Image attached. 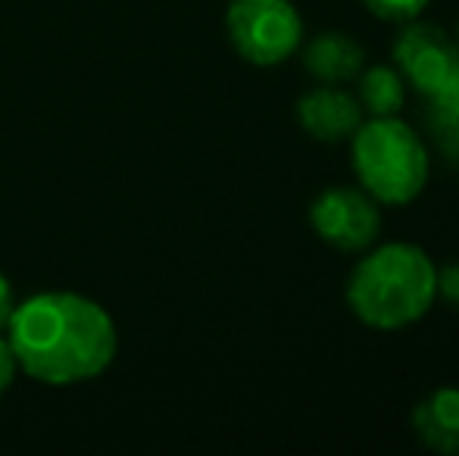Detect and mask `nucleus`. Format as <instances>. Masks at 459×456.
I'll return each instance as SVG.
<instances>
[{
  "instance_id": "423d86ee",
  "label": "nucleus",
  "mask_w": 459,
  "mask_h": 456,
  "mask_svg": "<svg viewBox=\"0 0 459 456\" xmlns=\"http://www.w3.org/2000/svg\"><path fill=\"white\" fill-rule=\"evenodd\" d=\"M391 63L403 75L406 88L429 100L459 73V41L441 25L419 16L403 22V29L397 31L391 44Z\"/></svg>"
},
{
  "instance_id": "f8f14e48",
  "label": "nucleus",
  "mask_w": 459,
  "mask_h": 456,
  "mask_svg": "<svg viewBox=\"0 0 459 456\" xmlns=\"http://www.w3.org/2000/svg\"><path fill=\"white\" fill-rule=\"evenodd\" d=\"M429 4L431 0H363V6L375 19H381V22H397V25L419 19Z\"/></svg>"
},
{
  "instance_id": "2eb2a0df",
  "label": "nucleus",
  "mask_w": 459,
  "mask_h": 456,
  "mask_svg": "<svg viewBox=\"0 0 459 456\" xmlns=\"http://www.w3.org/2000/svg\"><path fill=\"white\" fill-rule=\"evenodd\" d=\"M16 304H19V300H16V291H13L10 279H6V272L0 269V331H6V325H10Z\"/></svg>"
},
{
  "instance_id": "1a4fd4ad",
  "label": "nucleus",
  "mask_w": 459,
  "mask_h": 456,
  "mask_svg": "<svg viewBox=\"0 0 459 456\" xmlns=\"http://www.w3.org/2000/svg\"><path fill=\"white\" fill-rule=\"evenodd\" d=\"M410 428L419 444L435 453H459V388H437L410 413Z\"/></svg>"
},
{
  "instance_id": "ddd939ff",
  "label": "nucleus",
  "mask_w": 459,
  "mask_h": 456,
  "mask_svg": "<svg viewBox=\"0 0 459 456\" xmlns=\"http://www.w3.org/2000/svg\"><path fill=\"white\" fill-rule=\"evenodd\" d=\"M437 300H444L450 310H459V256L437 266Z\"/></svg>"
},
{
  "instance_id": "9d476101",
  "label": "nucleus",
  "mask_w": 459,
  "mask_h": 456,
  "mask_svg": "<svg viewBox=\"0 0 459 456\" xmlns=\"http://www.w3.org/2000/svg\"><path fill=\"white\" fill-rule=\"evenodd\" d=\"M357 100L366 116H400L406 107V82L394 63H372L357 75Z\"/></svg>"
},
{
  "instance_id": "f03ea898",
  "label": "nucleus",
  "mask_w": 459,
  "mask_h": 456,
  "mask_svg": "<svg viewBox=\"0 0 459 456\" xmlns=\"http://www.w3.org/2000/svg\"><path fill=\"white\" fill-rule=\"evenodd\" d=\"M351 313L372 331H403L437 304V262L412 241L368 247L347 279Z\"/></svg>"
},
{
  "instance_id": "39448f33",
  "label": "nucleus",
  "mask_w": 459,
  "mask_h": 456,
  "mask_svg": "<svg viewBox=\"0 0 459 456\" xmlns=\"http://www.w3.org/2000/svg\"><path fill=\"white\" fill-rule=\"evenodd\" d=\"M309 228L341 254H366L381 235V203L363 188L328 185L309 201Z\"/></svg>"
},
{
  "instance_id": "7ed1b4c3",
  "label": "nucleus",
  "mask_w": 459,
  "mask_h": 456,
  "mask_svg": "<svg viewBox=\"0 0 459 456\" xmlns=\"http://www.w3.org/2000/svg\"><path fill=\"white\" fill-rule=\"evenodd\" d=\"M351 166L359 188L381 207H406L429 185L431 151L400 116H368L351 138Z\"/></svg>"
},
{
  "instance_id": "9b49d317",
  "label": "nucleus",
  "mask_w": 459,
  "mask_h": 456,
  "mask_svg": "<svg viewBox=\"0 0 459 456\" xmlns=\"http://www.w3.org/2000/svg\"><path fill=\"white\" fill-rule=\"evenodd\" d=\"M425 128L429 138L450 163L459 159V73L437 94L429 98L425 110Z\"/></svg>"
},
{
  "instance_id": "6e6552de",
  "label": "nucleus",
  "mask_w": 459,
  "mask_h": 456,
  "mask_svg": "<svg viewBox=\"0 0 459 456\" xmlns=\"http://www.w3.org/2000/svg\"><path fill=\"white\" fill-rule=\"evenodd\" d=\"M300 63L316 85H347L366 66V50L353 35L325 29L300 44Z\"/></svg>"
},
{
  "instance_id": "20e7f679",
  "label": "nucleus",
  "mask_w": 459,
  "mask_h": 456,
  "mask_svg": "<svg viewBox=\"0 0 459 456\" xmlns=\"http://www.w3.org/2000/svg\"><path fill=\"white\" fill-rule=\"evenodd\" d=\"M225 35L250 66H281L303 44V16L294 0H229Z\"/></svg>"
},
{
  "instance_id": "dca6fc26",
  "label": "nucleus",
  "mask_w": 459,
  "mask_h": 456,
  "mask_svg": "<svg viewBox=\"0 0 459 456\" xmlns=\"http://www.w3.org/2000/svg\"><path fill=\"white\" fill-rule=\"evenodd\" d=\"M456 41H459V29H456Z\"/></svg>"
},
{
  "instance_id": "0eeeda50",
  "label": "nucleus",
  "mask_w": 459,
  "mask_h": 456,
  "mask_svg": "<svg viewBox=\"0 0 459 456\" xmlns=\"http://www.w3.org/2000/svg\"><path fill=\"white\" fill-rule=\"evenodd\" d=\"M363 119L366 113L357 94H351L344 85H313L297 100V122L319 144L351 141Z\"/></svg>"
},
{
  "instance_id": "f3484780",
  "label": "nucleus",
  "mask_w": 459,
  "mask_h": 456,
  "mask_svg": "<svg viewBox=\"0 0 459 456\" xmlns=\"http://www.w3.org/2000/svg\"><path fill=\"white\" fill-rule=\"evenodd\" d=\"M456 163H459V159H456Z\"/></svg>"
},
{
  "instance_id": "f257e3e1",
  "label": "nucleus",
  "mask_w": 459,
  "mask_h": 456,
  "mask_svg": "<svg viewBox=\"0 0 459 456\" xmlns=\"http://www.w3.org/2000/svg\"><path fill=\"white\" fill-rule=\"evenodd\" d=\"M19 372L48 388L94 382L119 350L107 306L75 291H41L19 300L6 325Z\"/></svg>"
},
{
  "instance_id": "4468645a",
  "label": "nucleus",
  "mask_w": 459,
  "mask_h": 456,
  "mask_svg": "<svg viewBox=\"0 0 459 456\" xmlns=\"http://www.w3.org/2000/svg\"><path fill=\"white\" fill-rule=\"evenodd\" d=\"M19 375V363H16V353H13L10 341H6V331H0V394L13 388Z\"/></svg>"
}]
</instances>
